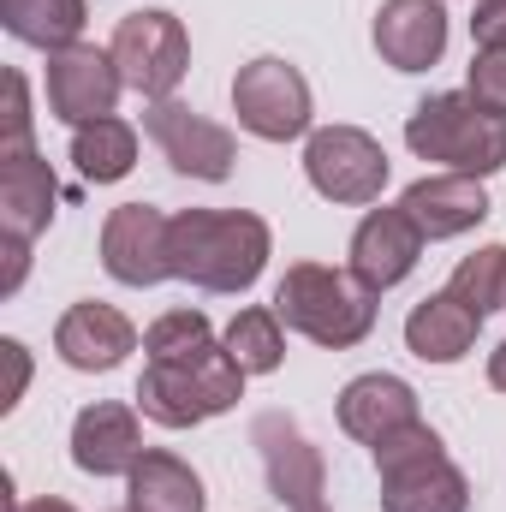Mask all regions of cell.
Segmentation results:
<instances>
[{
  "label": "cell",
  "mask_w": 506,
  "mask_h": 512,
  "mask_svg": "<svg viewBox=\"0 0 506 512\" xmlns=\"http://www.w3.org/2000/svg\"><path fill=\"white\" fill-rule=\"evenodd\" d=\"M268 245V221L251 209H179L167 221V268L203 292H251Z\"/></svg>",
  "instance_id": "1"
},
{
  "label": "cell",
  "mask_w": 506,
  "mask_h": 512,
  "mask_svg": "<svg viewBox=\"0 0 506 512\" xmlns=\"http://www.w3.org/2000/svg\"><path fill=\"white\" fill-rule=\"evenodd\" d=\"M274 316L328 346V352H346L358 340H370L376 328V292L352 274V268H328V262H292L274 286Z\"/></svg>",
  "instance_id": "2"
},
{
  "label": "cell",
  "mask_w": 506,
  "mask_h": 512,
  "mask_svg": "<svg viewBox=\"0 0 506 512\" xmlns=\"http://www.w3.org/2000/svg\"><path fill=\"white\" fill-rule=\"evenodd\" d=\"M245 399V370L233 364L227 346H203L173 364H149L137 382V411L161 429H191Z\"/></svg>",
  "instance_id": "3"
},
{
  "label": "cell",
  "mask_w": 506,
  "mask_h": 512,
  "mask_svg": "<svg viewBox=\"0 0 506 512\" xmlns=\"http://www.w3.org/2000/svg\"><path fill=\"white\" fill-rule=\"evenodd\" d=\"M381 471V507L387 512H471V483L447 459L441 435L429 423H411L370 447Z\"/></svg>",
  "instance_id": "4"
},
{
  "label": "cell",
  "mask_w": 506,
  "mask_h": 512,
  "mask_svg": "<svg viewBox=\"0 0 506 512\" xmlns=\"http://www.w3.org/2000/svg\"><path fill=\"white\" fill-rule=\"evenodd\" d=\"M405 143H411V155L441 161L447 173H471V179H489L506 167V120L477 108L471 96L417 102L405 120Z\"/></svg>",
  "instance_id": "5"
},
{
  "label": "cell",
  "mask_w": 506,
  "mask_h": 512,
  "mask_svg": "<svg viewBox=\"0 0 506 512\" xmlns=\"http://www.w3.org/2000/svg\"><path fill=\"white\" fill-rule=\"evenodd\" d=\"M114 66L126 78V90L149 102H173L179 78L191 72V36L173 12H131L114 30Z\"/></svg>",
  "instance_id": "6"
},
{
  "label": "cell",
  "mask_w": 506,
  "mask_h": 512,
  "mask_svg": "<svg viewBox=\"0 0 506 512\" xmlns=\"http://www.w3.org/2000/svg\"><path fill=\"white\" fill-rule=\"evenodd\" d=\"M233 114L262 143H292L310 131V84L298 66L262 54L251 66H239V78H233Z\"/></svg>",
  "instance_id": "7"
},
{
  "label": "cell",
  "mask_w": 506,
  "mask_h": 512,
  "mask_svg": "<svg viewBox=\"0 0 506 512\" xmlns=\"http://www.w3.org/2000/svg\"><path fill=\"white\" fill-rule=\"evenodd\" d=\"M304 173L328 203L358 209V203H376L387 185V149L358 126H322L304 143Z\"/></svg>",
  "instance_id": "8"
},
{
  "label": "cell",
  "mask_w": 506,
  "mask_h": 512,
  "mask_svg": "<svg viewBox=\"0 0 506 512\" xmlns=\"http://www.w3.org/2000/svg\"><path fill=\"white\" fill-rule=\"evenodd\" d=\"M251 441L262 453V471H268V489L286 512H328V471H322V453L304 441V429L286 417V411H262L251 423Z\"/></svg>",
  "instance_id": "9"
},
{
  "label": "cell",
  "mask_w": 506,
  "mask_h": 512,
  "mask_svg": "<svg viewBox=\"0 0 506 512\" xmlns=\"http://www.w3.org/2000/svg\"><path fill=\"white\" fill-rule=\"evenodd\" d=\"M120 90H126V78L114 66V48L72 42V48L48 54V114L66 120L72 131L90 126V120H108Z\"/></svg>",
  "instance_id": "10"
},
{
  "label": "cell",
  "mask_w": 506,
  "mask_h": 512,
  "mask_svg": "<svg viewBox=\"0 0 506 512\" xmlns=\"http://www.w3.org/2000/svg\"><path fill=\"white\" fill-rule=\"evenodd\" d=\"M143 131L155 137V149L167 155L173 173H191V179H209V185L227 179L233 161H239L233 131L215 126V120H203V114H191L185 102H155V108L143 114Z\"/></svg>",
  "instance_id": "11"
},
{
  "label": "cell",
  "mask_w": 506,
  "mask_h": 512,
  "mask_svg": "<svg viewBox=\"0 0 506 512\" xmlns=\"http://www.w3.org/2000/svg\"><path fill=\"white\" fill-rule=\"evenodd\" d=\"M102 268L120 286H155L167 280V215L149 203H120L102 227Z\"/></svg>",
  "instance_id": "12"
},
{
  "label": "cell",
  "mask_w": 506,
  "mask_h": 512,
  "mask_svg": "<svg viewBox=\"0 0 506 512\" xmlns=\"http://www.w3.org/2000/svg\"><path fill=\"white\" fill-rule=\"evenodd\" d=\"M54 352H60L72 370L102 376V370H120L131 352H137V328H131L114 304L84 298V304H72V310L60 316V328H54Z\"/></svg>",
  "instance_id": "13"
},
{
  "label": "cell",
  "mask_w": 506,
  "mask_h": 512,
  "mask_svg": "<svg viewBox=\"0 0 506 512\" xmlns=\"http://www.w3.org/2000/svg\"><path fill=\"white\" fill-rule=\"evenodd\" d=\"M376 54L393 72H429L447 54V6L441 0H381Z\"/></svg>",
  "instance_id": "14"
},
{
  "label": "cell",
  "mask_w": 506,
  "mask_h": 512,
  "mask_svg": "<svg viewBox=\"0 0 506 512\" xmlns=\"http://www.w3.org/2000/svg\"><path fill=\"white\" fill-rule=\"evenodd\" d=\"M417 256H423V233H417V221L405 209H370L358 221V233H352V274L376 298L417 268Z\"/></svg>",
  "instance_id": "15"
},
{
  "label": "cell",
  "mask_w": 506,
  "mask_h": 512,
  "mask_svg": "<svg viewBox=\"0 0 506 512\" xmlns=\"http://www.w3.org/2000/svg\"><path fill=\"white\" fill-rule=\"evenodd\" d=\"M143 429H137V411L131 405H84L78 423H72V465L90 471V477H131V465L143 459Z\"/></svg>",
  "instance_id": "16"
},
{
  "label": "cell",
  "mask_w": 506,
  "mask_h": 512,
  "mask_svg": "<svg viewBox=\"0 0 506 512\" xmlns=\"http://www.w3.org/2000/svg\"><path fill=\"white\" fill-rule=\"evenodd\" d=\"M399 209L417 221V233L435 245V239H459V233H471L477 221H489V191H483V179H471V173H435V179H417L405 197H399Z\"/></svg>",
  "instance_id": "17"
},
{
  "label": "cell",
  "mask_w": 506,
  "mask_h": 512,
  "mask_svg": "<svg viewBox=\"0 0 506 512\" xmlns=\"http://www.w3.org/2000/svg\"><path fill=\"white\" fill-rule=\"evenodd\" d=\"M411 423H423V417H417V393H411V382L376 370V376H358V382L340 387V429H346L352 441L376 447V441L411 429Z\"/></svg>",
  "instance_id": "18"
},
{
  "label": "cell",
  "mask_w": 506,
  "mask_h": 512,
  "mask_svg": "<svg viewBox=\"0 0 506 512\" xmlns=\"http://www.w3.org/2000/svg\"><path fill=\"white\" fill-rule=\"evenodd\" d=\"M54 203H60L54 167L36 149H6L0 155V227L12 239H36V233H48Z\"/></svg>",
  "instance_id": "19"
},
{
  "label": "cell",
  "mask_w": 506,
  "mask_h": 512,
  "mask_svg": "<svg viewBox=\"0 0 506 512\" xmlns=\"http://www.w3.org/2000/svg\"><path fill=\"white\" fill-rule=\"evenodd\" d=\"M477 328H483V316H471L453 292H429V298L405 316V346H411L423 364H459V358L477 346Z\"/></svg>",
  "instance_id": "20"
},
{
  "label": "cell",
  "mask_w": 506,
  "mask_h": 512,
  "mask_svg": "<svg viewBox=\"0 0 506 512\" xmlns=\"http://www.w3.org/2000/svg\"><path fill=\"white\" fill-rule=\"evenodd\" d=\"M126 507L131 512H203V477L179 453H143L126 477Z\"/></svg>",
  "instance_id": "21"
},
{
  "label": "cell",
  "mask_w": 506,
  "mask_h": 512,
  "mask_svg": "<svg viewBox=\"0 0 506 512\" xmlns=\"http://www.w3.org/2000/svg\"><path fill=\"white\" fill-rule=\"evenodd\" d=\"M84 18H90L84 0H0V24H6L18 42L48 48V54L72 48L78 30H84Z\"/></svg>",
  "instance_id": "22"
},
{
  "label": "cell",
  "mask_w": 506,
  "mask_h": 512,
  "mask_svg": "<svg viewBox=\"0 0 506 512\" xmlns=\"http://www.w3.org/2000/svg\"><path fill=\"white\" fill-rule=\"evenodd\" d=\"M72 161H78V173L90 179V185H114V179H126L131 167H137V131L126 120H90V126L72 131Z\"/></svg>",
  "instance_id": "23"
},
{
  "label": "cell",
  "mask_w": 506,
  "mask_h": 512,
  "mask_svg": "<svg viewBox=\"0 0 506 512\" xmlns=\"http://www.w3.org/2000/svg\"><path fill=\"white\" fill-rule=\"evenodd\" d=\"M286 322L274 316V310H239L233 322H227V352H233V364L245 370V376H274L280 370V358H286V334H280Z\"/></svg>",
  "instance_id": "24"
},
{
  "label": "cell",
  "mask_w": 506,
  "mask_h": 512,
  "mask_svg": "<svg viewBox=\"0 0 506 512\" xmlns=\"http://www.w3.org/2000/svg\"><path fill=\"white\" fill-rule=\"evenodd\" d=\"M447 292H453L471 316L506 310V245H483V251H471L459 268H453Z\"/></svg>",
  "instance_id": "25"
},
{
  "label": "cell",
  "mask_w": 506,
  "mask_h": 512,
  "mask_svg": "<svg viewBox=\"0 0 506 512\" xmlns=\"http://www.w3.org/2000/svg\"><path fill=\"white\" fill-rule=\"evenodd\" d=\"M203 346H215V328H209L203 310H167V316L149 322V334H143L149 364H173V358H191V352H203Z\"/></svg>",
  "instance_id": "26"
},
{
  "label": "cell",
  "mask_w": 506,
  "mask_h": 512,
  "mask_svg": "<svg viewBox=\"0 0 506 512\" xmlns=\"http://www.w3.org/2000/svg\"><path fill=\"white\" fill-rule=\"evenodd\" d=\"M477 108H489V114H501L506 120V48H477V60H471V90H465Z\"/></svg>",
  "instance_id": "27"
},
{
  "label": "cell",
  "mask_w": 506,
  "mask_h": 512,
  "mask_svg": "<svg viewBox=\"0 0 506 512\" xmlns=\"http://www.w3.org/2000/svg\"><path fill=\"white\" fill-rule=\"evenodd\" d=\"M6 149H30V90L18 72H6V143H0V155Z\"/></svg>",
  "instance_id": "28"
},
{
  "label": "cell",
  "mask_w": 506,
  "mask_h": 512,
  "mask_svg": "<svg viewBox=\"0 0 506 512\" xmlns=\"http://www.w3.org/2000/svg\"><path fill=\"white\" fill-rule=\"evenodd\" d=\"M471 36H477V48H506V0H477Z\"/></svg>",
  "instance_id": "29"
},
{
  "label": "cell",
  "mask_w": 506,
  "mask_h": 512,
  "mask_svg": "<svg viewBox=\"0 0 506 512\" xmlns=\"http://www.w3.org/2000/svg\"><path fill=\"white\" fill-rule=\"evenodd\" d=\"M0 358H6V393H0V411H12L18 405V393H24V382H30V358H24V346L18 340H0Z\"/></svg>",
  "instance_id": "30"
},
{
  "label": "cell",
  "mask_w": 506,
  "mask_h": 512,
  "mask_svg": "<svg viewBox=\"0 0 506 512\" xmlns=\"http://www.w3.org/2000/svg\"><path fill=\"white\" fill-rule=\"evenodd\" d=\"M24 262H30V239H12V233H6V280H0V292H18Z\"/></svg>",
  "instance_id": "31"
},
{
  "label": "cell",
  "mask_w": 506,
  "mask_h": 512,
  "mask_svg": "<svg viewBox=\"0 0 506 512\" xmlns=\"http://www.w3.org/2000/svg\"><path fill=\"white\" fill-rule=\"evenodd\" d=\"M489 387H501V393H506V340L489 352Z\"/></svg>",
  "instance_id": "32"
},
{
  "label": "cell",
  "mask_w": 506,
  "mask_h": 512,
  "mask_svg": "<svg viewBox=\"0 0 506 512\" xmlns=\"http://www.w3.org/2000/svg\"><path fill=\"white\" fill-rule=\"evenodd\" d=\"M12 512H78V507H66V501H24V507H18V501H12Z\"/></svg>",
  "instance_id": "33"
},
{
  "label": "cell",
  "mask_w": 506,
  "mask_h": 512,
  "mask_svg": "<svg viewBox=\"0 0 506 512\" xmlns=\"http://www.w3.org/2000/svg\"><path fill=\"white\" fill-rule=\"evenodd\" d=\"M126 512H131V507H126Z\"/></svg>",
  "instance_id": "34"
}]
</instances>
